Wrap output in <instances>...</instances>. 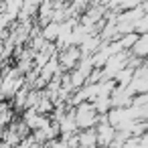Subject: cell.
Listing matches in <instances>:
<instances>
[{"instance_id":"6da1fadb","label":"cell","mask_w":148,"mask_h":148,"mask_svg":"<svg viewBox=\"0 0 148 148\" xmlns=\"http://www.w3.org/2000/svg\"><path fill=\"white\" fill-rule=\"evenodd\" d=\"M77 138L81 146H97V138H95V126L91 128H83V132L77 130Z\"/></svg>"},{"instance_id":"7a4b0ae2","label":"cell","mask_w":148,"mask_h":148,"mask_svg":"<svg viewBox=\"0 0 148 148\" xmlns=\"http://www.w3.org/2000/svg\"><path fill=\"white\" fill-rule=\"evenodd\" d=\"M57 33H59V23H55V21H51L45 27H41V35L45 37V41H55Z\"/></svg>"}]
</instances>
